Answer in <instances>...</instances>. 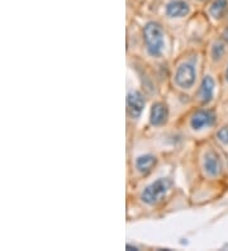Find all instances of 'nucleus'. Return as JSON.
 <instances>
[{
  "instance_id": "6e6552de",
  "label": "nucleus",
  "mask_w": 228,
  "mask_h": 251,
  "mask_svg": "<svg viewBox=\"0 0 228 251\" xmlns=\"http://www.w3.org/2000/svg\"><path fill=\"white\" fill-rule=\"evenodd\" d=\"M150 98L137 81H127L126 93V137L129 138L143 129L146 123Z\"/></svg>"
},
{
  "instance_id": "1a4fd4ad",
  "label": "nucleus",
  "mask_w": 228,
  "mask_h": 251,
  "mask_svg": "<svg viewBox=\"0 0 228 251\" xmlns=\"http://www.w3.org/2000/svg\"><path fill=\"white\" fill-rule=\"evenodd\" d=\"M222 99V85L219 73L205 66L201 81L192 97L193 104L203 107H218Z\"/></svg>"
},
{
  "instance_id": "f03ea898",
  "label": "nucleus",
  "mask_w": 228,
  "mask_h": 251,
  "mask_svg": "<svg viewBox=\"0 0 228 251\" xmlns=\"http://www.w3.org/2000/svg\"><path fill=\"white\" fill-rule=\"evenodd\" d=\"M190 207L208 204L228 184V157L213 140L193 144L180 161Z\"/></svg>"
},
{
  "instance_id": "f8f14e48",
  "label": "nucleus",
  "mask_w": 228,
  "mask_h": 251,
  "mask_svg": "<svg viewBox=\"0 0 228 251\" xmlns=\"http://www.w3.org/2000/svg\"><path fill=\"white\" fill-rule=\"evenodd\" d=\"M199 10L216 29L225 21L228 10V0H207Z\"/></svg>"
},
{
  "instance_id": "2eb2a0df",
  "label": "nucleus",
  "mask_w": 228,
  "mask_h": 251,
  "mask_svg": "<svg viewBox=\"0 0 228 251\" xmlns=\"http://www.w3.org/2000/svg\"><path fill=\"white\" fill-rule=\"evenodd\" d=\"M150 1H151V0H127L128 16L142 12L143 8H145Z\"/></svg>"
},
{
  "instance_id": "39448f33",
  "label": "nucleus",
  "mask_w": 228,
  "mask_h": 251,
  "mask_svg": "<svg viewBox=\"0 0 228 251\" xmlns=\"http://www.w3.org/2000/svg\"><path fill=\"white\" fill-rule=\"evenodd\" d=\"M165 160L155 140L145 132L127 138V187L150 176Z\"/></svg>"
},
{
  "instance_id": "a211bd4d",
  "label": "nucleus",
  "mask_w": 228,
  "mask_h": 251,
  "mask_svg": "<svg viewBox=\"0 0 228 251\" xmlns=\"http://www.w3.org/2000/svg\"><path fill=\"white\" fill-rule=\"evenodd\" d=\"M192 1L195 4V5L198 6V8H199V9H201L202 6H203V4L205 3L207 0H192Z\"/></svg>"
},
{
  "instance_id": "ddd939ff",
  "label": "nucleus",
  "mask_w": 228,
  "mask_h": 251,
  "mask_svg": "<svg viewBox=\"0 0 228 251\" xmlns=\"http://www.w3.org/2000/svg\"><path fill=\"white\" fill-rule=\"evenodd\" d=\"M212 140L228 157V122L219 123L214 135L212 136Z\"/></svg>"
},
{
  "instance_id": "dca6fc26",
  "label": "nucleus",
  "mask_w": 228,
  "mask_h": 251,
  "mask_svg": "<svg viewBox=\"0 0 228 251\" xmlns=\"http://www.w3.org/2000/svg\"><path fill=\"white\" fill-rule=\"evenodd\" d=\"M219 117H221V122H228V100L223 101L218 105Z\"/></svg>"
},
{
  "instance_id": "20e7f679",
  "label": "nucleus",
  "mask_w": 228,
  "mask_h": 251,
  "mask_svg": "<svg viewBox=\"0 0 228 251\" xmlns=\"http://www.w3.org/2000/svg\"><path fill=\"white\" fill-rule=\"evenodd\" d=\"M205 70L203 49L185 47L179 50L169 65L167 88L192 98Z\"/></svg>"
},
{
  "instance_id": "f3484780",
  "label": "nucleus",
  "mask_w": 228,
  "mask_h": 251,
  "mask_svg": "<svg viewBox=\"0 0 228 251\" xmlns=\"http://www.w3.org/2000/svg\"><path fill=\"white\" fill-rule=\"evenodd\" d=\"M216 32L228 46V25H219L218 28H216Z\"/></svg>"
},
{
  "instance_id": "4468645a",
  "label": "nucleus",
  "mask_w": 228,
  "mask_h": 251,
  "mask_svg": "<svg viewBox=\"0 0 228 251\" xmlns=\"http://www.w3.org/2000/svg\"><path fill=\"white\" fill-rule=\"evenodd\" d=\"M219 77H221V85H222V99L221 103L228 100V61L219 71Z\"/></svg>"
},
{
  "instance_id": "7ed1b4c3",
  "label": "nucleus",
  "mask_w": 228,
  "mask_h": 251,
  "mask_svg": "<svg viewBox=\"0 0 228 251\" xmlns=\"http://www.w3.org/2000/svg\"><path fill=\"white\" fill-rule=\"evenodd\" d=\"M177 52V38L161 21L145 12L128 16L127 58H133L160 70H169V65Z\"/></svg>"
},
{
  "instance_id": "9d476101",
  "label": "nucleus",
  "mask_w": 228,
  "mask_h": 251,
  "mask_svg": "<svg viewBox=\"0 0 228 251\" xmlns=\"http://www.w3.org/2000/svg\"><path fill=\"white\" fill-rule=\"evenodd\" d=\"M171 125H173V114L166 95H160L157 98L151 99L147 110L146 123L143 126L142 132L155 133L167 128Z\"/></svg>"
},
{
  "instance_id": "0eeeda50",
  "label": "nucleus",
  "mask_w": 228,
  "mask_h": 251,
  "mask_svg": "<svg viewBox=\"0 0 228 251\" xmlns=\"http://www.w3.org/2000/svg\"><path fill=\"white\" fill-rule=\"evenodd\" d=\"M198 10L199 8L192 0H151L142 12L161 21L173 32L177 42Z\"/></svg>"
},
{
  "instance_id": "423d86ee",
  "label": "nucleus",
  "mask_w": 228,
  "mask_h": 251,
  "mask_svg": "<svg viewBox=\"0 0 228 251\" xmlns=\"http://www.w3.org/2000/svg\"><path fill=\"white\" fill-rule=\"evenodd\" d=\"M219 123L221 117L218 107L193 104L173 125H175L190 144H199L212 138Z\"/></svg>"
},
{
  "instance_id": "f257e3e1",
  "label": "nucleus",
  "mask_w": 228,
  "mask_h": 251,
  "mask_svg": "<svg viewBox=\"0 0 228 251\" xmlns=\"http://www.w3.org/2000/svg\"><path fill=\"white\" fill-rule=\"evenodd\" d=\"M180 164L166 159L150 176L127 187L126 208L128 221L162 218L184 207H190L188 194L177 185Z\"/></svg>"
},
{
  "instance_id": "9b49d317",
  "label": "nucleus",
  "mask_w": 228,
  "mask_h": 251,
  "mask_svg": "<svg viewBox=\"0 0 228 251\" xmlns=\"http://www.w3.org/2000/svg\"><path fill=\"white\" fill-rule=\"evenodd\" d=\"M204 58H205V66L212 70L219 71L228 61V46L225 41L217 34L216 29L213 31L208 41L204 45Z\"/></svg>"
}]
</instances>
